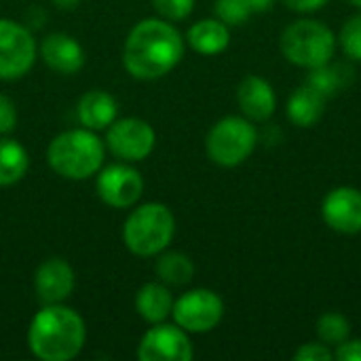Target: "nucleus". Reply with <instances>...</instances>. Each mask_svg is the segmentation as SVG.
<instances>
[{"label": "nucleus", "mask_w": 361, "mask_h": 361, "mask_svg": "<svg viewBox=\"0 0 361 361\" xmlns=\"http://www.w3.org/2000/svg\"><path fill=\"white\" fill-rule=\"evenodd\" d=\"M34 288L40 302L59 305L74 290V271L66 260L49 258L38 267L34 275Z\"/></svg>", "instance_id": "14"}, {"label": "nucleus", "mask_w": 361, "mask_h": 361, "mask_svg": "<svg viewBox=\"0 0 361 361\" xmlns=\"http://www.w3.org/2000/svg\"><path fill=\"white\" fill-rule=\"evenodd\" d=\"M334 360L338 361H361V338H349L334 349Z\"/></svg>", "instance_id": "29"}, {"label": "nucleus", "mask_w": 361, "mask_h": 361, "mask_svg": "<svg viewBox=\"0 0 361 361\" xmlns=\"http://www.w3.org/2000/svg\"><path fill=\"white\" fill-rule=\"evenodd\" d=\"M186 40L190 49L201 55H220L231 44V30L224 21L216 19H201L190 25Z\"/></svg>", "instance_id": "17"}, {"label": "nucleus", "mask_w": 361, "mask_h": 361, "mask_svg": "<svg viewBox=\"0 0 361 361\" xmlns=\"http://www.w3.org/2000/svg\"><path fill=\"white\" fill-rule=\"evenodd\" d=\"M152 4L167 21H182L195 8V0H152Z\"/></svg>", "instance_id": "26"}, {"label": "nucleus", "mask_w": 361, "mask_h": 361, "mask_svg": "<svg viewBox=\"0 0 361 361\" xmlns=\"http://www.w3.org/2000/svg\"><path fill=\"white\" fill-rule=\"evenodd\" d=\"M59 8H74L78 4V0H55Z\"/></svg>", "instance_id": "32"}, {"label": "nucleus", "mask_w": 361, "mask_h": 361, "mask_svg": "<svg viewBox=\"0 0 361 361\" xmlns=\"http://www.w3.org/2000/svg\"><path fill=\"white\" fill-rule=\"evenodd\" d=\"M315 332H317V338H319L324 345L336 349L338 345H343L345 341L351 338V322H349L343 313L328 311V313H324V315L317 319Z\"/></svg>", "instance_id": "23"}, {"label": "nucleus", "mask_w": 361, "mask_h": 361, "mask_svg": "<svg viewBox=\"0 0 361 361\" xmlns=\"http://www.w3.org/2000/svg\"><path fill=\"white\" fill-rule=\"evenodd\" d=\"M349 74H351L349 68L330 61L326 66L309 70L305 82L311 85L315 91H319L326 99H330V97H336L338 91H343L345 85H349Z\"/></svg>", "instance_id": "21"}, {"label": "nucleus", "mask_w": 361, "mask_h": 361, "mask_svg": "<svg viewBox=\"0 0 361 361\" xmlns=\"http://www.w3.org/2000/svg\"><path fill=\"white\" fill-rule=\"evenodd\" d=\"M283 4L294 13L309 15V13H315L319 8H324L328 4V0H283Z\"/></svg>", "instance_id": "30"}, {"label": "nucleus", "mask_w": 361, "mask_h": 361, "mask_svg": "<svg viewBox=\"0 0 361 361\" xmlns=\"http://www.w3.org/2000/svg\"><path fill=\"white\" fill-rule=\"evenodd\" d=\"M142 192L144 180L140 171L129 165H110L97 176V195L110 207H131L137 203Z\"/></svg>", "instance_id": "12"}, {"label": "nucleus", "mask_w": 361, "mask_h": 361, "mask_svg": "<svg viewBox=\"0 0 361 361\" xmlns=\"http://www.w3.org/2000/svg\"><path fill=\"white\" fill-rule=\"evenodd\" d=\"M87 338L82 317L61 305H47L38 311L27 330V347L42 361L74 360Z\"/></svg>", "instance_id": "2"}, {"label": "nucleus", "mask_w": 361, "mask_h": 361, "mask_svg": "<svg viewBox=\"0 0 361 361\" xmlns=\"http://www.w3.org/2000/svg\"><path fill=\"white\" fill-rule=\"evenodd\" d=\"M173 322L188 334L212 332L224 317L222 298L205 288L190 290L173 302Z\"/></svg>", "instance_id": "7"}, {"label": "nucleus", "mask_w": 361, "mask_h": 361, "mask_svg": "<svg viewBox=\"0 0 361 361\" xmlns=\"http://www.w3.org/2000/svg\"><path fill=\"white\" fill-rule=\"evenodd\" d=\"M110 150L125 161H144L154 150V129L142 118H121L108 127Z\"/></svg>", "instance_id": "10"}, {"label": "nucleus", "mask_w": 361, "mask_h": 361, "mask_svg": "<svg viewBox=\"0 0 361 361\" xmlns=\"http://www.w3.org/2000/svg\"><path fill=\"white\" fill-rule=\"evenodd\" d=\"M36 59L32 34L11 19H0V78L15 80L30 72Z\"/></svg>", "instance_id": "8"}, {"label": "nucleus", "mask_w": 361, "mask_h": 361, "mask_svg": "<svg viewBox=\"0 0 361 361\" xmlns=\"http://www.w3.org/2000/svg\"><path fill=\"white\" fill-rule=\"evenodd\" d=\"M326 104H328V99L319 91H315L311 85L305 82L290 93L288 104H286V114L292 125L309 129L322 121V116L326 112Z\"/></svg>", "instance_id": "16"}, {"label": "nucleus", "mask_w": 361, "mask_h": 361, "mask_svg": "<svg viewBox=\"0 0 361 361\" xmlns=\"http://www.w3.org/2000/svg\"><path fill=\"white\" fill-rule=\"evenodd\" d=\"M322 220L338 235L361 233V190L355 186L332 188L322 201Z\"/></svg>", "instance_id": "11"}, {"label": "nucleus", "mask_w": 361, "mask_h": 361, "mask_svg": "<svg viewBox=\"0 0 361 361\" xmlns=\"http://www.w3.org/2000/svg\"><path fill=\"white\" fill-rule=\"evenodd\" d=\"M250 2H252V11L254 13H264V11H269L275 4V0H250Z\"/></svg>", "instance_id": "31"}, {"label": "nucleus", "mask_w": 361, "mask_h": 361, "mask_svg": "<svg viewBox=\"0 0 361 361\" xmlns=\"http://www.w3.org/2000/svg\"><path fill=\"white\" fill-rule=\"evenodd\" d=\"M349 2H351L353 6H357V8H360V11H361V0H349Z\"/></svg>", "instance_id": "33"}, {"label": "nucleus", "mask_w": 361, "mask_h": 361, "mask_svg": "<svg viewBox=\"0 0 361 361\" xmlns=\"http://www.w3.org/2000/svg\"><path fill=\"white\" fill-rule=\"evenodd\" d=\"M176 218L163 203H146L137 207L123 226V239L131 254L150 258L161 254L173 239Z\"/></svg>", "instance_id": "5"}, {"label": "nucleus", "mask_w": 361, "mask_h": 361, "mask_svg": "<svg viewBox=\"0 0 361 361\" xmlns=\"http://www.w3.org/2000/svg\"><path fill=\"white\" fill-rule=\"evenodd\" d=\"M135 311L148 324H163L173 311V298L165 283H146L135 296Z\"/></svg>", "instance_id": "19"}, {"label": "nucleus", "mask_w": 361, "mask_h": 361, "mask_svg": "<svg viewBox=\"0 0 361 361\" xmlns=\"http://www.w3.org/2000/svg\"><path fill=\"white\" fill-rule=\"evenodd\" d=\"M49 165L55 173L68 180H87L102 169L104 144L95 131L70 129L59 133L47 152Z\"/></svg>", "instance_id": "3"}, {"label": "nucleus", "mask_w": 361, "mask_h": 361, "mask_svg": "<svg viewBox=\"0 0 361 361\" xmlns=\"http://www.w3.org/2000/svg\"><path fill=\"white\" fill-rule=\"evenodd\" d=\"M216 15L226 25H241L254 15V11L250 0H216Z\"/></svg>", "instance_id": "25"}, {"label": "nucleus", "mask_w": 361, "mask_h": 361, "mask_svg": "<svg viewBox=\"0 0 361 361\" xmlns=\"http://www.w3.org/2000/svg\"><path fill=\"white\" fill-rule=\"evenodd\" d=\"M294 360L298 361H330L334 360V351L332 347L324 345L322 341L317 343H305L300 349H296Z\"/></svg>", "instance_id": "27"}, {"label": "nucleus", "mask_w": 361, "mask_h": 361, "mask_svg": "<svg viewBox=\"0 0 361 361\" xmlns=\"http://www.w3.org/2000/svg\"><path fill=\"white\" fill-rule=\"evenodd\" d=\"M78 121L91 131L108 129L116 121L114 97L99 89L85 93L78 102Z\"/></svg>", "instance_id": "18"}, {"label": "nucleus", "mask_w": 361, "mask_h": 361, "mask_svg": "<svg viewBox=\"0 0 361 361\" xmlns=\"http://www.w3.org/2000/svg\"><path fill=\"white\" fill-rule=\"evenodd\" d=\"M336 47V34L317 19L292 21L279 36V51L286 61L307 72L330 63Z\"/></svg>", "instance_id": "4"}, {"label": "nucleus", "mask_w": 361, "mask_h": 361, "mask_svg": "<svg viewBox=\"0 0 361 361\" xmlns=\"http://www.w3.org/2000/svg\"><path fill=\"white\" fill-rule=\"evenodd\" d=\"M258 144V131L245 116H224L207 133L205 150L212 163L220 167L243 165Z\"/></svg>", "instance_id": "6"}, {"label": "nucleus", "mask_w": 361, "mask_h": 361, "mask_svg": "<svg viewBox=\"0 0 361 361\" xmlns=\"http://www.w3.org/2000/svg\"><path fill=\"white\" fill-rule=\"evenodd\" d=\"M184 55V38L165 19L140 21L125 40L123 63L127 72L142 80L169 74Z\"/></svg>", "instance_id": "1"}, {"label": "nucleus", "mask_w": 361, "mask_h": 361, "mask_svg": "<svg viewBox=\"0 0 361 361\" xmlns=\"http://www.w3.org/2000/svg\"><path fill=\"white\" fill-rule=\"evenodd\" d=\"M15 123H17L15 104L6 95H0V135L11 133L15 129Z\"/></svg>", "instance_id": "28"}, {"label": "nucleus", "mask_w": 361, "mask_h": 361, "mask_svg": "<svg viewBox=\"0 0 361 361\" xmlns=\"http://www.w3.org/2000/svg\"><path fill=\"white\" fill-rule=\"evenodd\" d=\"M237 104L245 118L252 123H264L277 110V95L267 78L250 74L237 87Z\"/></svg>", "instance_id": "13"}, {"label": "nucleus", "mask_w": 361, "mask_h": 361, "mask_svg": "<svg viewBox=\"0 0 361 361\" xmlns=\"http://www.w3.org/2000/svg\"><path fill=\"white\" fill-rule=\"evenodd\" d=\"M336 40H338V47L343 49V53L351 61H361V11L351 15L343 23Z\"/></svg>", "instance_id": "24"}, {"label": "nucleus", "mask_w": 361, "mask_h": 361, "mask_svg": "<svg viewBox=\"0 0 361 361\" xmlns=\"http://www.w3.org/2000/svg\"><path fill=\"white\" fill-rule=\"evenodd\" d=\"M27 152L25 148L8 137H0V186L17 184L27 171Z\"/></svg>", "instance_id": "20"}, {"label": "nucleus", "mask_w": 361, "mask_h": 361, "mask_svg": "<svg viewBox=\"0 0 361 361\" xmlns=\"http://www.w3.org/2000/svg\"><path fill=\"white\" fill-rule=\"evenodd\" d=\"M157 275L165 286H186L195 277V264L182 252H167L157 262Z\"/></svg>", "instance_id": "22"}, {"label": "nucleus", "mask_w": 361, "mask_h": 361, "mask_svg": "<svg viewBox=\"0 0 361 361\" xmlns=\"http://www.w3.org/2000/svg\"><path fill=\"white\" fill-rule=\"evenodd\" d=\"M40 53H42L44 63L59 74H74L85 63V51L80 42L61 32L49 34L42 40Z\"/></svg>", "instance_id": "15"}, {"label": "nucleus", "mask_w": 361, "mask_h": 361, "mask_svg": "<svg viewBox=\"0 0 361 361\" xmlns=\"http://www.w3.org/2000/svg\"><path fill=\"white\" fill-rule=\"evenodd\" d=\"M195 355L188 332L178 324H154L150 328L137 349V357L142 361H190Z\"/></svg>", "instance_id": "9"}]
</instances>
